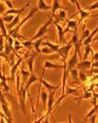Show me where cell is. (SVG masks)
Segmentation results:
<instances>
[{"label":"cell","instance_id":"5bb4252c","mask_svg":"<svg viewBox=\"0 0 98 123\" xmlns=\"http://www.w3.org/2000/svg\"><path fill=\"white\" fill-rule=\"evenodd\" d=\"M39 80H40V79H39V77L37 76V75H35V74H34V73H31L29 77V79H28V81H27L26 85H25V89L28 91L31 85H33L34 83H36L37 81H39Z\"/></svg>","mask_w":98,"mask_h":123},{"label":"cell","instance_id":"4dcf8cb0","mask_svg":"<svg viewBox=\"0 0 98 123\" xmlns=\"http://www.w3.org/2000/svg\"><path fill=\"white\" fill-rule=\"evenodd\" d=\"M14 18H15V15H4V17L2 18V19L4 22L6 23H10L11 21L14 19Z\"/></svg>","mask_w":98,"mask_h":123},{"label":"cell","instance_id":"ac0fdd59","mask_svg":"<svg viewBox=\"0 0 98 123\" xmlns=\"http://www.w3.org/2000/svg\"><path fill=\"white\" fill-rule=\"evenodd\" d=\"M64 65V64H63ZM63 65L62 64H56V63H52L50 61H46L43 63V69H58V68H63Z\"/></svg>","mask_w":98,"mask_h":123},{"label":"cell","instance_id":"ee69618b","mask_svg":"<svg viewBox=\"0 0 98 123\" xmlns=\"http://www.w3.org/2000/svg\"><path fill=\"white\" fill-rule=\"evenodd\" d=\"M2 1H3V2H5V1H6V0H2Z\"/></svg>","mask_w":98,"mask_h":123},{"label":"cell","instance_id":"f1b7e54d","mask_svg":"<svg viewBox=\"0 0 98 123\" xmlns=\"http://www.w3.org/2000/svg\"><path fill=\"white\" fill-rule=\"evenodd\" d=\"M93 98V93L91 92V90H87V91L85 90L84 95H83V97H81L78 100H81V99H90V98Z\"/></svg>","mask_w":98,"mask_h":123},{"label":"cell","instance_id":"f6af8a7d","mask_svg":"<svg viewBox=\"0 0 98 123\" xmlns=\"http://www.w3.org/2000/svg\"><path fill=\"white\" fill-rule=\"evenodd\" d=\"M59 1H62V0H59Z\"/></svg>","mask_w":98,"mask_h":123},{"label":"cell","instance_id":"44dd1931","mask_svg":"<svg viewBox=\"0 0 98 123\" xmlns=\"http://www.w3.org/2000/svg\"><path fill=\"white\" fill-rule=\"evenodd\" d=\"M42 43H43V45H45V46L50 47L54 52H58L59 49H60V47H61V44H54V43H52L51 41H43Z\"/></svg>","mask_w":98,"mask_h":123},{"label":"cell","instance_id":"d6a6232c","mask_svg":"<svg viewBox=\"0 0 98 123\" xmlns=\"http://www.w3.org/2000/svg\"><path fill=\"white\" fill-rule=\"evenodd\" d=\"M91 49H92V47L90 44H88L85 46V52H84V56H83V60H86L88 57V54L91 52Z\"/></svg>","mask_w":98,"mask_h":123},{"label":"cell","instance_id":"9c48e42d","mask_svg":"<svg viewBox=\"0 0 98 123\" xmlns=\"http://www.w3.org/2000/svg\"><path fill=\"white\" fill-rule=\"evenodd\" d=\"M29 3H30V0L27 3L26 5L23 6L20 8H11V9H8V10L6 11L3 15H20L21 13L26 9V7H28L29 6Z\"/></svg>","mask_w":98,"mask_h":123},{"label":"cell","instance_id":"bcb514c9","mask_svg":"<svg viewBox=\"0 0 98 123\" xmlns=\"http://www.w3.org/2000/svg\"><path fill=\"white\" fill-rule=\"evenodd\" d=\"M97 114H98V111H97Z\"/></svg>","mask_w":98,"mask_h":123},{"label":"cell","instance_id":"7402d4cb","mask_svg":"<svg viewBox=\"0 0 98 123\" xmlns=\"http://www.w3.org/2000/svg\"><path fill=\"white\" fill-rule=\"evenodd\" d=\"M0 31H1V35H3L4 38H7L8 37V33H7V29L5 26V22L3 21L2 18L0 17Z\"/></svg>","mask_w":98,"mask_h":123},{"label":"cell","instance_id":"ffe728a7","mask_svg":"<svg viewBox=\"0 0 98 123\" xmlns=\"http://www.w3.org/2000/svg\"><path fill=\"white\" fill-rule=\"evenodd\" d=\"M20 22V15H16L15 18H14V19L11 21L10 23H8L7 24V30H12L13 28H15L16 26L17 25L18 23Z\"/></svg>","mask_w":98,"mask_h":123},{"label":"cell","instance_id":"f35d334b","mask_svg":"<svg viewBox=\"0 0 98 123\" xmlns=\"http://www.w3.org/2000/svg\"><path fill=\"white\" fill-rule=\"evenodd\" d=\"M93 61H98V52H95L92 57V62Z\"/></svg>","mask_w":98,"mask_h":123},{"label":"cell","instance_id":"d6986e66","mask_svg":"<svg viewBox=\"0 0 98 123\" xmlns=\"http://www.w3.org/2000/svg\"><path fill=\"white\" fill-rule=\"evenodd\" d=\"M43 38H40V39H37L35 41H33V47L35 49V51H37L38 53H40L41 52V50H40V45L41 43L43 42Z\"/></svg>","mask_w":98,"mask_h":123},{"label":"cell","instance_id":"3957f363","mask_svg":"<svg viewBox=\"0 0 98 123\" xmlns=\"http://www.w3.org/2000/svg\"><path fill=\"white\" fill-rule=\"evenodd\" d=\"M72 45H73V43L70 41L68 43L62 45V46L61 45V47H60V49H59V51H58V53H59V55L62 58L63 63H66V62H67L66 61H67L68 54H69V51H71V49L72 48Z\"/></svg>","mask_w":98,"mask_h":123},{"label":"cell","instance_id":"52a82bcc","mask_svg":"<svg viewBox=\"0 0 98 123\" xmlns=\"http://www.w3.org/2000/svg\"><path fill=\"white\" fill-rule=\"evenodd\" d=\"M66 22H67V27L64 29V33L66 34L69 32L70 30H72L73 31L78 32V21L72 18H66Z\"/></svg>","mask_w":98,"mask_h":123},{"label":"cell","instance_id":"7c38bea8","mask_svg":"<svg viewBox=\"0 0 98 123\" xmlns=\"http://www.w3.org/2000/svg\"><path fill=\"white\" fill-rule=\"evenodd\" d=\"M39 53L35 51L31 54L30 56L28 58V62H27V64H28V68H29V73H34V69H33V64H34V61H35V58L37 57Z\"/></svg>","mask_w":98,"mask_h":123},{"label":"cell","instance_id":"7bdbcfd3","mask_svg":"<svg viewBox=\"0 0 98 123\" xmlns=\"http://www.w3.org/2000/svg\"><path fill=\"white\" fill-rule=\"evenodd\" d=\"M4 50H5V47L0 46V52H3V51H4Z\"/></svg>","mask_w":98,"mask_h":123},{"label":"cell","instance_id":"30bf717a","mask_svg":"<svg viewBox=\"0 0 98 123\" xmlns=\"http://www.w3.org/2000/svg\"><path fill=\"white\" fill-rule=\"evenodd\" d=\"M65 88H66V93H64L63 95H62V97L57 100V102L54 103V108H56L57 106L62 102V100L66 98V97L70 96V95H72V94H74V93H76L78 91V88H72V87H65Z\"/></svg>","mask_w":98,"mask_h":123},{"label":"cell","instance_id":"8fae6325","mask_svg":"<svg viewBox=\"0 0 98 123\" xmlns=\"http://www.w3.org/2000/svg\"><path fill=\"white\" fill-rule=\"evenodd\" d=\"M23 57L21 56H18V60L17 61L15 64H13L12 67H11V70H10V75H11V81H14L15 80V74L16 73H17V68L20 66L21 62L23 61Z\"/></svg>","mask_w":98,"mask_h":123},{"label":"cell","instance_id":"d590c367","mask_svg":"<svg viewBox=\"0 0 98 123\" xmlns=\"http://www.w3.org/2000/svg\"><path fill=\"white\" fill-rule=\"evenodd\" d=\"M5 4L6 5V6L8 7V9L14 8V5H13V3L11 2V0H6V1H5Z\"/></svg>","mask_w":98,"mask_h":123},{"label":"cell","instance_id":"8992f818","mask_svg":"<svg viewBox=\"0 0 98 123\" xmlns=\"http://www.w3.org/2000/svg\"><path fill=\"white\" fill-rule=\"evenodd\" d=\"M75 6H76V8H77V14H79L80 16V18H79V21L80 22H83L85 18H87L90 17V13H89V11L85 10V9H83L82 7H81V6L79 4V2H78V0L76 1V3H75Z\"/></svg>","mask_w":98,"mask_h":123},{"label":"cell","instance_id":"f546056e","mask_svg":"<svg viewBox=\"0 0 98 123\" xmlns=\"http://www.w3.org/2000/svg\"><path fill=\"white\" fill-rule=\"evenodd\" d=\"M40 50H41L42 53H44V54H48V55H49V54H52V53L54 52V51H52L50 47L45 46V45H43V47L40 48Z\"/></svg>","mask_w":98,"mask_h":123},{"label":"cell","instance_id":"ab89813d","mask_svg":"<svg viewBox=\"0 0 98 123\" xmlns=\"http://www.w3.org/2000/svg\"><path fill=\"white\" fill-rule=\"evenodd\" d=\"M89 118H90V120H89L90 122L94 123V122H95V114H93V116H91V117H90Z\"/></svg>","mask_w":98,"mask_h":123},{"label":"cell","instance_id":"836d02e7","mask_svg":"<svg viewBox=\"0 0 98 123\" xmlns=\"http://www.w3.org/2000/svg\"><path fill=\"white\" fill-rule=\"evenodd\" d=\"M79 78H80V80H81L82 82H86V81H87V76H86V74L83 72L79 73Z\"/></svg>","mask_w":98,"mask_h":123},{"label":"cell","instance_id":"6da1fadb","mask_svg":"<svg viewBox=\"0 0 98 123\" xmlns=\"http://www.w3.org/2000/svg\"><path fill=\"white\" fill-rule=\"evenodd\" d=\"M38 11H39V9L37 8V6L36 7H34L33 9H31L30 12L27 15L26 18H24V19H23V20L20 21L17 25L16 26L15 28H13L12 30H9V31H8V35H12V34H14V33H18L19 31H20V29L24 26V24H25L28 20H29L31 18H32V17H33V16L35 15L37 12H38Z\"/></svg>","mask_w":98,"mask_h":123},{"label":"cell","instance_id":"4316f807","mask_svg":"<svg viewBox=\"0 0 98 123\" xmlns=\"http://www.w3.org/2000/svg\"><path fill=\"white\" fill-rule=\"evenodd\" d=\"M69 72L71 73V75H72V79L75 80V81H77L78 77H79V72H78L77 69L76 68H72L71 70H69Z\"/></svg>","mask_w":98,"mask_h":123},{"label":"cell","instance_id":"4fadbf2b","mask_svg":"<svg viewBox=\"0 0 98 123\" xmlns=\"http://www.w3.org/2000/svg\"><path fill=\"white\" fill-rule=\"evenodd\" d=\"M0 80H1L0 86H4L5 92H9V91H10V88H9V86L6 84V74H5V73L3 72L1 69H0Z\"/></svg>","mask_w":98,"mask_h":123},{"label":"cell","instance_id":"1f68e13d","mask_svg":"<svg viewBox=\"0 0 98 123\" xmlns=\"http://www.w3.org/2000/svg\"><path fill=\"white\" fill-rule=\"evenodd\" d=\"M40 98H41L42 102L44 103V104H47V102H48V98H49L48 93L45 92V91H42V92H40Z\"/></svg>","mask_w":98,"mask_h":123},{"label":"cell","instance_id":"ba28073f","mask_svg":"<svg viewBox=\"0 0 98 123\" xmlns=\"http://www.w3.org/2000/svg\"><path fill=\"white\" fill-rule=\"evenodd\" d=\"M44 73H45V70L44 69H42V73H41V76L40 78V83L44 86V87L46 88L47 90H49L50 92H52V91H56L57 89L59 88V86H53L52 84H50V83H48L46 80H44L43 79V76H44Z\"/></svg>","mask_w":98,"mask_h":123},{"label":"cell","instance_id":"9a60e30c","mask_svg":"<svg viewBox=\"0 0 98 123\" xmlns=\"http://www.w3.org/2000/svg\"><path fill=\"white\" fill-rule=\"evenodd\" d=\"M37 8L39 10L41 11H48V10H52V6H49L46 4V2L44 0H38V6H37Z\"/></svg>","mask_w":98,"mask_h":123},{"label":"cell","instance_id":"74e56055","mask_svg":"<svg viewBox=\"0 0 98 123\" xmlns=\"http://www.w3.org/2000/svg\"><path fill=\"white\" fill-rule=\"evenodd\" d=\"M5 41H4V36L3 35H0V46L5 47Z\"/></svg>","mask_w":98,"mask_h":123},{"label":"cell","instance_id":"277c9868","mask_svg":"<svg viewBox=\"0 0 98 123\" xmlns=\"http://www.w3.org/2000/svg\"><path fill=\"white\" fill-rule=\"evenodd\" d=\"M17 94H18L19 103H20V106L21 108H22V111H23V114H24V117L26 118V98L27 96H28V91L25 89V86H20L19 90L17 91Z\"/></svg>","mask_w":98,"mask_h":123},{"label":"cell","instance_id":"e575fe53","mask_svg":"<svg viewBox=\"0 0 98 123\" xmlns=\"http://www.w3.org/2000/svg\"><path fill=\"white\" fill-rule=\"evenodd\" d=\"M98 8V2L96 1L94 4H93V5H91L89 7H87L85 10H87V11H92V10H94V9H97Z\"/></svg>","mask_w":98,"mask_h":123},{"label":"cell","instance_id":"7dc6e473","mask_svg":"<svg viewBox=\"0 0 98 123\" xmlns=\"http://www.w3.org/2000/svg\"><path fill=\"white\" fill-rule=\"evenodd\" d=\"M97 2H98V0H97Z\"/></svg>","mask_w":98,"mask_h":123},{"label":"cell","instance_id":"5b68a950","mask_svg":"<svg viewBox=\"0 0 98 123\" xmlns=\"http://www.w3.org/2000/svg\"><path fill=\"white\" fill-rule=\"evenodd\" d=\"M53 23H54V25H55V27H56V29H57V31H58V41H59V44H64V43H65L64 29H63L58 22H56V21L53 20Z\"/></svg>","mask_w":98,"mask_h":123},{"label":"cell","instance_id":"484cf974","mask_svg":"<svg viewBox=\"0 0 98 123\" xmlns=\"http://www.w3.org/2000/svg\"><path fill=\"white\" fill-rule=\"evenodd\" d=\"M90 33H91V31L89 30V29H86L85 28V25H83V38H82V40H79V42L80 43H82L86 38H87L89 35H90Z\"/></svg>","mask_w":98,"mask_h":123},{"label":"cell","instance_id":"b9f144b4","mask_svg":"<svg viewBox=\"0 0 98 123\" xmlns=\"http://www.w3.org/2000/svg\"><path fill=\"white\" fill-rule=\"evenodd\" d=\"M93 41H98V32L96 33V35H95V36L93 37Z\"/></svg>","mask_w":98,"mask_h":123},{"label":"cell","instance_id":"603a6c76","mask_svg":"<svg viewBox=\"0 0 98 123\" xmlns=\"http://www.w3.org/2000/svg\"><path fill=\"white\" fill-rule=\"evenodd\" d=\"M67 18V12L64 10V9H62V7L59 10V14H58V18H57L56 22H59V21H62V20H65Z\"/></svg>","mask_w":98,"mask_h":123},{"label":"cell","instance_id":"e0dca14e","mask_svg":"<svg viewBox=\"0 0 98 123\" xmlns=\"http://www.w3.org/2000/svg\"><path fill=\"white\" fill-rule=\"evenodd\" d=\"M76 66L80 70H87L92 66V61H88V60H83L81 62H78Z\"/></svg>","mask_w":98,"mask_h":123},{"label":"cell","instance_id":"83f0119b","mask_svg":"<svg viewBox=\"0 0 98 123\" xmlns=\"http://www.w3.org/2000/svg\"><path fill=\"white\" fill-rule=\"evenodd\" d=\"M21 44H22V46L27 48V49H30V48L33 47V41H31L30 40L21 41Z\"/></svg>","mask_w":98,"mask_h":123},{"label":"cell","instance_id":"7a4b0ae2","mask_svg":"<svg viewBox=\"0 0 98 123\" xmlns=\"http://www.w3.org/2000/svg\"><path fill=\"white\" fill-rule=\"evenodd\" d=\"M53 20H54V18H53L52 17V18H50L49 20L47 21V22H45V23H44V24L38 30V31L35 33V35L30 39V41H35V40H37V39H40V38H42V37L45 36V34H46L47 31H48L49 27H50V25L53 22Z\"/></svg>","mask_w":98,"mask_h":123},{"label":"cell","instance_id":"2e32d148","mask_svg":"<svg viewBox=\"0 0 98 123\" xmlns=\"http://www.w3.org/2000/svg\"><path fill=\"white\" fill-rule=\"evenodd\" d=\"M62 8V5H61V1L59 0H53V4L52 6V17L54 18V17L56 15V12L59 11Z\"/></svg>","mask_w":98,"mask_h":123},{"label":"cell","instance_id":"d4e9b609","mask_svg":"<svg viewBox=\"0 0 98 123\" xmlns=\"http://www.w3.org/2000/svg\"><path fill=\"white\" fill-rule=\"evenodd\" d=\"M97 111H98V104H97V105H94V107H93V108H92V109H91V110H90V111H89L86 115H85L83 121H86V119H87V118H89L91 116H93V114H96V113H97Z\"/></svg>","mask_w":98,"mask_h":123},{"label":"cell","instance_id":"8d00e7d4","mask_svg":"<svg viewBox=\"0 0 98 123\" xmlns=\"http://www.w3.org/2000/svg\"><path fill=\"white\" fill-rule=\"evenodd\" d=\"M6 11V7H5V6H4V4H2V3L0 2V15H3Z\"/></svg>","mask_w":98,"mask_h":123},{"label":"cell","instance_id":"60d3db41","mask_svg":"<svg viewBox=\"0 0 98 123\" xmlns=\"http://www.w3.org/2000/svg\"><path fill=\"white\" fill-rule=\"evenodd\" d=\"M68 121H69V122H72V114H71V113L68 115Z\"/></svg>","mask_w":98,"mask_h":123},{"label":"cell","instance_id":"cb8c5ba5","mask_svg":"<svg viewBox=\"0 0 98 123\" xmlns=\"http://www.w3.org/2000/svg\"><path fill=\"white\" fill-rule=\"evenodd\" d=\"M20 73H21L20 75L22 76L23 82H24V83H27L28 79H29V75H30V73H29V71H26V70L24 69V67H21Z\"/></svg>","mask_w":98,"mask_h":123}]
</instances>
